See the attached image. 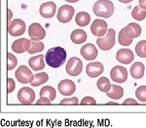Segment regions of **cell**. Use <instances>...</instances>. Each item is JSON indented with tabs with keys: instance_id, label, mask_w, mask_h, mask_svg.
Segmentation results:
<instances>
[{
	"instance_id": "obj_27",
	"label": "cell",
	"mask_w": 146,
	"mask_h": 128,
	"mask_svg": "<svg viewBox=\"0 0 146 128\" xmlns=\"http://www.w3.org/2000/svg\"><path fill=\"white\" fill-rule=\"evenodd\" d=\"M131 16H133V18L135 20L138 21V22H141L146 17V9L142 8L140 6H136L131 11Z\"/></svg>"
},
{
	"instance_id": "obj_3",
	"label": "cell",
	"mask_w": 146,
	"mask_h": 128,
	"mask_svg": "<svg viewBox=\"0 0 146 128\" xmlns=\"http://www.w3.org/2000/svg\"><path fill=\"white\" fill-rule=\"evenodd\" d=\"M115 36H116V31L113 28H110V29H108L105 36L100 37V38L96 39L98 46L103 51L110 50L115 45Z\"/></svg>"
},
{
	"instance_id": "obj_15",
	"label": "cell",
	"mask_w": 146,
	"mask_h": 128,
	"mask_svg": "<svg viewBox=\"0 0 146 128\" xmlns=\"http://www.w3.org/2000/svg\"><path fill=\"white\" fill-rule=\"evenodd\" d=\"M39 12H40V15H41L43 18H46V19L53 18L56 12V3L53 1L45 2V3H43L41 6H40Z\"/></svg>"
},
{
	"instance_id": "obj_17",
	"label": "cell",
	"mask_w": 146,
	"mask_h": 128,
	"mask_svg": "<svg viewBox=\"0 0 146 128\" xmlns=\"http://www.w3.org/2000/svg\"><path fill=\"white\" fill-rule=\"evenodd\" d=\"M116 59L117 61L120 62L121 64H124V65H129L135 59V55H133V51L129 50V49L127 48H123L118 50L116 54Z\"/></svg>"
},
{
	"instance_id": "obj_6",
	"label": "cell",
	"mask_w": 146,
	"mask_h": 128,
	"mask_svg": "<svg viewBox=\"0 0 146 128\" xmlns=\"http://www.w3.org/2000/svg\"><path fill=\"white\" fill-rule=\"evenodd\" d=\"M15 75L17 77L18 81L22 84L31 83L34 78L33 73H32V72L27 66H20L18 70H16Z\"/></svg>"
},
{
	"instance_id": "obj_33",
	"label": "cell",
	"mask_w": 146,
	"mask_h": 128,
	"mask_svg": "<svg viewBox=\"0 0 146 128\" xmlns=\"http://www.w3.org/2000/svg\"><path fill=\"white\" fill-rule=\"evenodd\" d=\"M16 84L12 78H8L7 79V93H12L15 90Z\"/></svg>"
},
{
	"instance_id": "obj_5",
	"label": "cell",
	"mask_w": 146,
	"mask_h": 128,
	"mask_svg": "<svg viewBox=\"0 0 146 128\" xmlns=\"http://www.w3.org/2000/svg\"><path fill=\"white\" fill-rule=\"evenodd\" d=\"M133 38H135V34L133 27H131L128 25L126 27L122 28L120 30L118 36V41L122 46H129L133 41Z\"/></svg>"
},
{
	"instance_id": "obj_4",
	"label": "cell",
	"mask_w": 146,
	"mask_h": 128,
	"mask_svg": "<svg viewBox=\"0 0 146 128\" xmlns=\"http://www.w3.org/2000/svg\"><path fill=\"white\" fill-rule=\"evenodd\" d=\"M82 70H83V63L79 58L72 57V58H70L68 60L66 68H65V70H66L68 75H70V76H78L82 72Z\"/></svg>"
},
{
	"instance_id": "obj_31",
	"label": "cell",
	"mask_w": 146,
	"mask_h": 128,
	"mask_svg": "<svg viewBox=\"0 0 146 128\" xmlns=\"http://www.w3.org/2000/svg\"><path fill=\"white\" fill-rule=\"evenodd\" d=\"M135 96L139 101L145 103L146 102V86L145 85H143V86H139V87L136 88Z\"/></svg>"
},
{
	"instance_id": "obj_23",
	"label": "cell",
	"mask_w": 146,
	"mask_h": 128,
	"mask_svg": "<svg viewBox=\"0 0 146 128\" xmlns=\"http://www.w3.org/2000/svg\"><path fill=\"white\" fill-rule=\"evenodd\" d=\"M75 22L79 27H86L91 22V16L87 12H79L75 17Z\"/></svg>"
},
{
	"instance_id": "obj_20",
	"label": "cell",
	"mask_w": 146,
	"mask_h": 128,
	"mask_svg": "<svg viewBox=\"0 0 146 128\" xmlns=\"http://www.w3.org/2000/svg\"><path fill=\"white\" fill-rule=\"evenodd\" d=\"M70 39L75 44H82L87 40V34L85 30L75 29L70 34Z\"/></svg>"
},
{
	"instance_id": "obj_25",
	"label": "cell",
	"mask_w": 146,
	"mask_h": 128,
	"mask_svg": "<svg viewBox=\"0 0 146 128\" xmlns=\"http://www.w3.org/2000/svg\"><path fill=\"white\" fill-rule=\"evenodd\" d=\"M49 80V75L46 72H40L34 75V78L32 80V82L30 83V85L33 87H37L39 85H42L44 83H46Z\"/></svg>"
},
{
	"instance_id": "obj_7",
	"label": "cell",
	"mask_w": 146,
	"mask_h": 128,
	"mask_svg": "<svg viewBox=\"0 0 146 128\" xmlns=\"http://www.w3.org/2000/svg\"><path fill=\"white\" fill-rule=\"evenodd\" d=\"M25 31V23L21 19H15L9 23L8 32L14 37L23 35Z\"/></svg>"
},
{
	"instance_id": "obj_35",
	"label": "cell",
	"mask_w": 146,
	"mask_h": 128,
	"mask_svg": "<svg viewBox=\"0 0 146 128\" xmlns=\"http://www.w3.org/2000/svg\"><path fill=\"white\" fill-rule=\"evenodd\" d=\"M81 104H82V105H89V104H91V105H96V101L93 98V97L86 96V97H84V98L82 99Z\"/></svg>"
},
{
	"instance_id": "obj_14",
	"label": "cell",
	"mask_w": 146,
	"mask_h": 128,
	"mask_svg": "<svg viewBox=\"0 0 146 128\" xmlns=\"http://www.w3.org/2000/svg\"><path fill=\"white\" fill-rule=\"evenodd\" d=\"M80 53L86 61H94L98 57V52L95 45L88 43L82 46V48L80 49Z\"/></svg>"
},
{
	"instance_id": "obj_28",
	"label": "cell",
	"mask_w": 146,
	"mask_h": 128,
	"mask_svg": "<svg viewBox=\"0 0 146 128\" xmlns=\"http://www.w3.org/2000/svg\"><path fill=\"white\" fill-rule=\"evenodd\" d=\"M48 97L51 101H54L56 99V93L54 87L52 86H44L40 90V97Z\"/></svg>"
},
{
	"instance_id": "obj_29",
	"label": "cell",
	"mask_w": 146,
	"mask_h": 128,
	"mask_svg": "<svg viewBox=\"0 0 146 128\" xmlns=\"http://www.w3.org/2000/svg\"><path fill=\"white\" fill-rule=\"evenodd\" d=\"M135 52L140 58H146V40H141L135 45Z\"/></svg>"
},
{
	"instance_id": "obj_11",
	"label": "cell",
	"mask_w": 146,
	"mask_h": 128,
	"mask_svg": "<svg viewBox=\"0 0 146 128\" xmlns=\"http://www.w3.org/2000/svg\"><path fill=\"white\" fill-rule=\"evenodd\" d=\"M28 35L30 38L36 39V40H42L45 38L46 31L40 23H33L28 27Z\"/></svg>"
},
{
	"instance_id": "obj_32",
	"label": "cell",
	"mask_w": 146,
	"mask_h": 128,
	"mask_svg": "<svg viewBox=\"0 0 146 128\" xmlns=\"http://www.w3.org/2000/svg\"><path fill=\"white\" fill-rule=\"evenodd\" d=\"M129 25L131 27H133V29L135 30V37H138L141 34V31H142V29H141V27H140L139 25H138V23H129Z\"/></svg>"
},
{
	"instance_id": "obj_30",
	"label": "cell",
	"mask_w": 146,
	"mask_h": 128,
	"mask_svg": "<svg viewBox=\"0 0 146 128\" xmlns=\"http://www.w3.org/2000/svg\"><path fill=\"white\" fill-rule=\"evenodd\" d=\"M18 64V60L16 58V56H14L13 54L8 53L7 54V70H12L16 68Z\"/></svg>"
},
{
	"instance_id": "obj_1",
	"label": "cell",
	"mask_w": 146,
	"mask_h": 128,
	"mask_svg": "<svg viewBox=\"0 0 146 128\" xmlns=\"http://www.w3.org/2000/svg\"><path fill=\"white\" fill-rule=\"evenodd\" d=\"M67 53L62 47L56 46L52 47L47 51L45 55V61L47 65L50 66L51 68H60L64 64L65 60H66Z\"/></svg>"
},
{
	"instance_id": "obj_40",
	"label": "cell",
	"mask_w": 146,
	"mask_h": 128,
	"mask_svg": "<svg viewBox=\"0 0 146 128\" xmlns=\"http://www.w3.org/2000/svg\"><path fill=\"white\" fill-rule=\"evenodd\" d=\"M8 21H10L11 20V17L13 16V14H12V12H11V10H8Z\"/></svg>"
},
{
	"instance_id": "obj_8",
	"label": "cell",
	"mask_w": 146,
	"mask_h": 128,
	"mask_svg": "<svg viewBox=\"0 0 146 128\" xmlns=\"http://www.w3.org/2000/svg\"><path fill=\"white\" fill-rule=\"evenodd\" d=\"M74 13H75L74 7L70 5H62L58 9L56 18H58V21L60 23H67L72 20Z\"/></svg>"
},
{
	"instance_id": "obj_42",
	"label": "cell",
	"mask_w": 146,
	"mask_h": 128,
	"mask_svg": "<svg viewBox=\"0 0 146 128\" xmlns=\"http://www.w3.org/2000/svg\"><path fill=\"white\" fill-rule=\"evenodd\" d=\"M107 105H117V103H115V102H111V103H107Z\"/></svg>"
},
{
	"instance_id": "obj_39",
	"label": "cell",
	"mask_w": 146,
	"mask_h": 128,
	"mask_svg": "<svg viewBox=\"0 0 146 128\" xmlns=\"http://www.w3.org/2000/svg\"><path fill=\"white\" fill-rule=\"evenodd\" d=\"M118 1L122 2V3H131V2H133V0H118Z\"/></svg>"
},
{
	"instance_id": "obj_18",
	"label": "cell",
	"mask_w": 146,
	"mask_h": 128,
	"mask_svg": "<svg viewBox=\"0 0 146 128\" xmlns=\"http://www.w3.org/2000/svg\"><path fill=\"white\" fill-rule=\"evenodd\" d=\"M45 62L42 54L37 56H33L28 60V66L33 70H41L45 68Z\"/></svg>"
},
{
	"instance_id": "obj_26",
	"label": "cell",
	"mask_w": 146,
	"mask_h": 128,
	"mask_svg": "<svg viewBox=\"0 0 146 128\" xmlns=\"http://www.w3.org/2000/svg\"><path fill=\"white\" fill-rule=\"evenodd\" d=\"M96 86L100 91L103 92V93H107L110 89H111V83H110L109 79L106 77H100L96 82Z\"/></svg>"
},
{
	"instance_id": "obj_37",
	"label": "cell",
	"mask_w": 146,
	"mask_h": 128,
	"mask_svg": "<svg viewBox=\"0 0 146 128\" xmlns=\"http://www.w3.org/2000/svg\"><path fill=\"white\" fill-rule=\"evenodd\" d=\"M124 105H137V101H135V99L128 98L124 101Z\"/></svg>"
},
{
	"instance_id": "obj_10",
	"label": "cell",
	"mask_w": 146,
	"mask_h": 128,
	"mask_svg": "<svg viewBox=\"0 0 146 128\" xmlns=\"http://www.w3.org/2000/svg\"><path fill=\"white\" fill-rule=\"evenodd\" d=\"M18 99L22 104H31L35 101V92L29 87H23L18 92Z\"/></svg>"
},
{
	"instance_id": "obj_16",
	"label": "cell",
	"mask_w": 146,
	"mask_h": 128,
	"mask_svg": "<svg viewBox=\"0 0 146 128\" xmlns=\"http://www.w3.org/2000/svg\"><path fill=\"white\" fill-rule=\"evenodd\" d=\"M86 72L89 77H98L103 72V65L100 62H92L86 67Z\"/></svg>"
},
{
	"instance_id": "obj_41",
	"label": "cell",
	"mask_w": 146,
	"mask_h": 128,
	"mask_svg": "<svg viewBox=\"0 0 146 128\" xmlns=\"http://www.w3.org/2000/svg\"><path fill=\"white\" fill-rule=\"evenodd\" d=\"M65 1L69 2V3H75V2H78L79 0H65Z\"/></svg>"
},
{
	"instance_id": "obj_36",
	"label": "cell",
	"mask_w": 146,
	"mask_h": 128,
	"mask_svg": "<svg viewBox=\"0 0 146 128\" xmlns=\"http://www.w3.org/2000/svg\"><path fill=\"white\" fill-rule=\"evenodd\" d=\"M51 100L48 98V97H40V99L37 101V105H40V104H45V105H49L51 104Z\"/></svg>"
},
{
	"instance_id": "obj_38",
	"label": "cell",
	"mask_w": 146,
	"mask_h": 128,
	"mask_svg": "<svg viewBox=\"0 0 146 128\" xmlns=\"http://www.w3.org/2000/svg\"><path fill=\"white\" fill-rule=\"evenodd\" d=\"M138 2H139V6L140 7L146 9V0H138Z\"/></svg>"
},
{
	"instance_id": "obj_21",
	"label": "cell",
	"mask_w": 146,
	"mask_h": 128,
	"mask_svg": "<svg viewBox=\"0 0 146 128\" xmlns=\"http://www.w3.org/2000/svg\"><path fill=\"white\" fill-rule=\"evenodd\" d=\"M44 48H45V45H44L43 42H41L40 40L30 38V46H29V49H28L27 53L28 54L40 53V52H42L44 50Z\"/></svg>"
},
{
	"instance_id": "obj_22",
	"label": "cell",
	"mask_w": 146,
	"mask_h": 128,
	"mask_svg": "<svg viewBox=\"0 0 146 128\" xmlns=\"http://www.w3.org/2000/svg\"><path fill=\"white\" fill-rule=\"evenodd\" d=\"M106 95L109 98L113 99V100H119L123 97L124 95V89L123 87L119 86V85H112L111 89L107 92Z\"/></svg>"
},
{
	"instance_id": "obj_13",
	"label": "cell",
	"mask_w": 146,
	"mask_h": 128,
	"mask_svg": "<svg viewBox=\"0 0 146 128\" xmlns=\"http://www.w3.org/2000/svg\"><path fill=\"white\" fill-rule=\"evenodd\" d=\"M58 88L60 93L63 96H71L76 90V85L70 79H63L58 83Z\"/></svg>"
},
{
	"instance_id": "obj_2",
	"label": "cell",
	"mask_w": 146,
	"mask_h": 128,
	"mask_svg": "<svg viewBox=\"0 0 146 128\" xmlns=\"http://www.w3.org/2000/svg\"><path fill=\"white\" fill-rule=\"evenodd\" d=\"M93 11L98 17L110 18L114 13V4L110 0H98L94 4Z\"/></svg>"
},
{
	"instance_id": "obj_19",
	"label": "cell",
	"mask_w": 146,
	"mask_h": 128,
	"mask_svg": "<svg viewBox=\"0 0 146 128\" xmlns=\"http://www.w3.org/2000/svg\"><path fill=\"white\" fill-rule=\"evenodd\" d=\"M144 70L145 67L140 62H135L131 68V75L135 79H140L144 75Z\"/></svg>"
},
{
	"instance_id": "obj_9",
	"label": "cell",
	"mask_w": 146,
	"mask_h": 128,
	"mask_svg": "<svg viewBox=\"0 0 146 128\" xmlns=\"http://www.w3.org/2000/svg\"><path fill=\"white\" fill-rule=\"evenodd\" d=\"M110 77L116 83H124L128 79V70L122 66H115L110 72Z\"/></svg>"
},
{
	"instance_id": "obj_34",
	"label": "cell",
	"mask_w": 146,
	"mask_h": 128,
	"mask_svg": "<svg viewBox=\"0 0 146 128\" xmlns=\"http://www.w3.org/2000/svg\"><path fill=\"white\" fill-rule=\"evenodd\" d=\"M79 103V100L78 98L76 97H72V98H65V99H62L60 101V105H64V104H78Z\"/></svg>"
},
{
	"instance_id": "obj_12",
	"label": "cell",
	"mask_w": 146,
	"mask_h": 128,
	"mask_svg": "<svg viewBox=\"0 0 146 128\" xmlns=\"http://www.w3.org/2000/svg\"><path fill=\"white\" fill-rule=\"evenodd\" d=\"M91 31L96 37H102L107 34V23L103 20H95L91 25Z\"/></svg>"
},
{
	"instance_id": "obj_24",
	"label": "cell",
	"mask_w": 146,
	"mask_h": 128,
	"mask_svg": "<svg viewBox=\"0 0 146 128\" xmlns=\"http://www.w3.org/2000/svg\"><path fill=\"white\" fill-rule=\"evenodd\" d=\"M25 41H27V38H20L15 40L12 43V50L18 54H22L23 52H27V50H25Z\"/></svg>"
}]
</instances>
